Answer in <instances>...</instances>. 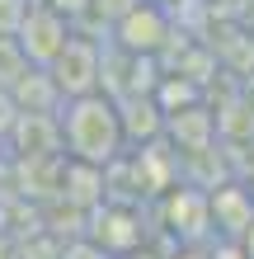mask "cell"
<instances>
[{
    "label": "cell",
    "mask_w": 254,
    "mask_h": 259,
    "mask_svg": "<svg viewBox=\"0 0 254 259\" xmlns=\"http://www.w3.org/2000/svg\"><path fill=\"white\" fill-rule=\"evenodd\" d=\"M132 5H137V0H94V10H89V14H104V24H118Z\"/></svg>",
    "instance_id": "obj_7"
},
{
    "label": "cell",
    "mask_w": 254,
    "mask_h": 259,
    "mask_svg": "<svg viewBox=\"0 0 254 259\" xmlns=\"http://www.w3.org/2000/svg\"><path fill=\"white\" fill-rule=\"evenodd\" d=\"M71 19L66 14H57L52 5H42V0H33L28 5V14H24V24H19V33H14V42L24 48V57H28V66H38V71H47L57 57H62V48L71 42Z\"/></svg>",
    "instance_id": "obj_2"
},
{
    "label": "cell",
    "mask_w": 254,
    "mask_h": 259,
    "mask_svg": "<svg viewBox=\"0 0 254 259\" xmlns=\"http://www.w3.org/2000/svg\"><path fill=\"white\" fill-rule=\"evenodd\" d=\"M28 5H33V0H0V33H5V38L19 33V24H24Z\"/></svg>",
    "instance_id": "obj_5"
},
{
    "label": "cell",
    "mask_w": 254,
    "mask_h": 259,
    "mask_svg": "<svg viewBox=\"0 0 254 259\" xmlns=\"http://www.w3.org/2000/svg\"><path fill=\"white\" fill-rule=\"evenodd\" d=\"M62 259H113V254L104 250V245H94V240H80V245H71Z\"/></svg>",
    "instance_id": "obj_8"
},
{
    "label": "cell",
    "mask_w": 254,
    "mask_h": 259,
    "mask_svg": "<svg viewBox=\"0 0 254 259\" xmlns=\"http://www.w3.org/2000/svg\"><path fill=\"white\" fill-rule=\"evenodd\" d=\"M47 75H52V85H57V95H62V99L94 95V90L104 85V57H99V48L89 38L71 33V42L62 48V57L47 66Z\"/></svg>",
    "instance_id": "obj_3"
},
{
    "label": "cell",
    "mask_w": 254,
    "mask_h": 259,
    "mask_svg": "<svg viewBox=\"0 0 254 259\" xmlns=\"http://www.w3.org/2000/svg\"><path fill=\"white\" fill-rule=\"evenodd\" d=\"M62 156L85 160V165H109L123 156L127 146V127H123V104H118L109 90H94V95H76L62 99Z\"/></svg>",
    "instance_id": "obj_1"
},
{
    "label": "cell",
    "mask_w": 254,
    "mask_h": 259,
    "mask_svg": "<svg viewBox=\"0 0 254 259\" xmlns=\"http://www.w3.org/2000/svg\"><path fill=\"white\" fill-rule=\"evenodd\" d=\"M170 38V19L156 0H137L123 19L113 24V42L123 48L127 57H156Z\"/></svg>",
    "instance_id": "obj_4"
},
{
    "label": "cell",
    "mask_w": 254,
    "mask_h": 259,
    "mask_svg": "<svg viewBox=\"0 0 254 259\" xmlns=\"http://www.w3.org/2000/svg\"><path fill=\"white\" fill-rule=\"evenodd\" d=\"M42 5H52L57 14H66V19L76 24V19H85V14L94 10V0H42Z\"/></svg>",
    "instance_id": "obj_6"
}]
</instances>
